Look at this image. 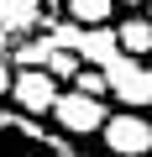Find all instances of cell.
Returning <instances> with one entry per match:
<instances>
[{"instance_id":"obj_1","label":"cell","mask_w":152,"mask_h":157,"mask_svg":"<svg viewBox=\"0 0 152 157\" xmlns=\"http://www.w3.org/2000/svg\"><path fill=\"white\" fill-rule=\"evenodd\" d=\"M0 157H84L68 136H47L42 121L21 110H0Z\"/></svg>"},{"instance_id":"obj_14","label":"cell","mask_w":152,"mask_h":157,"mask_svg":"<svg viewBox=\"0 0 152 157\" xmlns=\"http://www.w3.org/2000/svg\"><path fill=\"white\" fill-rule=\"evenodd\" d=\"M6 42H11V37H6V32H0V52H6Z\"/></svg>"},{"instance_id":"obj_5","label":"cell","mask_w":152,"mask_h":157,"mask_svg":"<svg viewBox=\"0 0 152 157\" xmlns=\"http://www.w3.org/2000/svg\"><path fill=\"white\" fill-rule=\"evenodd\" d=\"M100 136H105V147H110L115 157H142V152H152V121H142L136 110L110 115Z\"/></svg>"},{"instance_id":"obj_9","label":"cell","mask_w":152,"mask_h":157,"mask_svg":"<svg viewBox=\"0 0 152 157\" xmlns=\"http://www.w3.org/2000/svg\"><path fill=\"white\" fill-rule=\"evenodd\" d=\"M110 6L115 0H63L73 26H110Z\"/></svg>"},{"instance_id":"obj_15","label":"cell","mask_w":152,"mask_h":157,"mask_svg":"<svg viewBox=\"0 0 152 157\" xmlns=\"http://www.w3.org/2000/svg\"><path fill=\"white\" fill-rule=\"evenodd\" d=\"M147 21H152V0H147Z\"/></svg>"},{"instance_id":"obj_12","label":"cell","mask_w":152,"mask_h":157,"mask_svg":"<svg viewBox=\"0 0 152 157\" xmlns=\"http://www.w3.org/2000/svg\"><path fill=\"white\" fill-rule=\"evenodd\" d=\"M73 89L79 94H110V84H105V68H79V78H73Z\"/></svg>"},{"instance_id":"obj_10","label":"cell","mask_w":152,"mask_h":157,"mask_svg":"<svg viewBox=\"0 0 152 157\" xmlns=\"http://www.w3.org/2000/svg\"><path fill=\"white\" fill-rule=\"evenodd\" d=\"M53 52H58V42H53V37H26V42H16V47H11V58L21 63V73H26V68H47V58H53Z\"/></svg>"},{"instance_id":"obj_16","label":"cell","mask_w":152,"mask_h":157,"mask_svg":"<svg viewBox=\"0 0 152 157\" xmlns=\"http://www.w3.org/2000/svg\"><path fill=\"white\" fill-rule=\"evenodd\" d=\"M147 73H152V63H147Z\"/></svg>"},{"instance_id":"obj_4","label":"cell","mask_w":152,"mask_h":157,"mask_svg":"<svg viewBox=\"0 0 152 157\" xmlns=\"http://www.w3.org/2000/svg\"><path fill=\"white\" fill-rule=\"evenodd\" d=\"M58 78L47 73V68H26V73H16V84H11V100H16V110L21 115H53V105H58Z\"/></svg>"},{"instance_id":"obj_13","label":"cell","mask_w":152,"mask_h":157,"mask_svg":"<svg viewBox=\"0 0 152 157\" xmlns=\"http://www.w3.org/2000/svg\"><path fill=\"white\" fill-rule=\"evenodd\" d=\"M11 84H16V73H11V63H6V52H0V100L11 94Z\"/></svg>"},{"instance_id":"obj_11","label":"cell","mask_w":152,"mask_h":157,"mask_svg":"<svg viewBox=\"0 0 152 157\" xmlns=\"http://www.w3.org/2000/svg\"><path fill=\"white\" fill-rule=\"evenodd\" d=\"M79 68H84V63H79L73 47H58V52L47 58V73H53V78H79Z\"/></svg>"},{"instance_id":"obj_17","label":"cell","mask_w":152,"mask_h":157,"mask_svg":"<svg viewBox=\"0 0 152 157\" xmlns=\"http://www.w3.org/2000/svg\"><path fill=\"white\" fill-rule=\"evenodd\" d=\"M126 6H131V0H126Z\"/></svg>"},{"instance_id":"obj_2","label":"cell","mask_w":152,"mask_h":157,"mask_svg":"<svg viewBox=\"0 0 152 157\" xmlns=\"http://www.w3.org/2000/svg\"><path fill=\"white\" fill-rule=\"evenodd\" d=\"M53 121H58V131L63 136H95V131H105V105L95 100V94H79V89H68V94H58V105H53Z\"/></svg>"},{"instance_id":"obj_8","label":"cell","mask_w":152,"mask_h":157,"mask_svg":"<svg viewBox=\"0 0 152 157\" xmlns=\"http://www.w3.org/2000/svg\"><path fill=\"white\" fill-rule=\"evenodd\" d=\"M115 37H121V52H126V58L152 52V21H147V16H126V21L115 26Z\"/></svg>"},{"instance_id":"obj_7","label":"cell","mask_w":152,"mask_h":157,"mask_svg":"<svg viewBox=\"0 0 152 157\" xmlns=\"http://www.w3.org/2000/svg\"><path fill=\"white\" fill-rule=\"evenodd\" d=\"M42 26V0H0V32L6 37H26Z\"/></svg>"},{"instance_id":"obj_6","label":"cell","mask_w":152,"mask_h":157,"mask_svg":"<svg viewBox=\"0 0 152 157\" xmlns=\"http://www.w3.org/2000/svg\"><path fill=\"white\" fill-rule=\"evenodd\" d=\"M73 52H79L84 68H110V63L121 58V37H115V26H84Z\"/></svg>"},{"instance_id":"obj_3","label":"cell","mask_w":152,"mask_h":157,"mask_svg":"<svg viewBox=\"0 0 152 157\" xmlns=\"http://www.w3.org/2000/svg\"><path fill=\"white\" fill-rule=\"evenodd\" d=\"M105 84H110V94H115L126 110L152 105V73H147V63H136V58H126V52L105 68Z\"/></svg>"}]
</instances>
